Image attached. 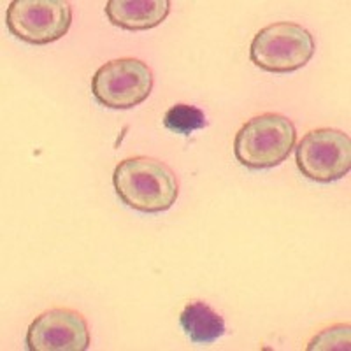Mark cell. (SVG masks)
I'll return each mask as SVG.
<instances>
[{
    "instance_id": "1",
    "label": "cell",
    "mask_w": 351,
    "mask_h": 351,
    "mask_svg": "<svg viewBox=\"0 0 351 351\" xmlns=\"http://www.w3.org/2000/svg\"><path fill=\"white\" fill-rule=\"evenodd\" d=\"M116 195L130 209L139 213H164L180 195L174 171L149 156H132L116 165L112 174Z\"/></svg>"
},
{
    "instance_id": "2",
    "label": "cell",
    "mask_w": 351,
    "mask_h": 351,
    "mask_svg": "<svg viewBox=\"0 0 351 351\" xmlns=\"http://www.w3.org/2000/svg\"><path fill=\"white\" fill-rule=\"evenodd\" d=\"M297 130L285 114L263 112L247 120L234 139V155L241 165L253 171L283 164L295 148Z\"/></svg>"
},
{
    "instance_id": "3",
    "label": "cell",
    "mask_w": 351,
    "mask_h": 351,
    "mask_svg": "<svg viewBox=\"0 0 351 351\" xmlns=\"http://www.w3.org/2000/svg\"><path fill=\"white\" fill-rule=\"evenodd\" d=\"M316 49L315 37L302 25L280 21L262 28L252 40L250 58L262 71L288 74L309 64Z\"/></svg>"
},
{
    "instance_id": "4",
    "label": "cell",
    "mask_w": 351,
    "mask_h": 351,
    "mask_svg": "<svg viewBox=\"0 0 351 351\" xmlns=\"http://www.w3.org/2000/svg\"><path fill=\"white\" fill-rule=\"evenodd\" d=\"M153 90V71L137 58H116L92 77V93L100 106L132 109L143 104Z\"/></svg>"
},
{
    "instance_id": "5",
    "label": "cell",
    "mask_w": 351,
    "mask_h": 351,
    "mask_svg": "<svg viewBox=\"0 0 351 351\" xmlns=\"http://www.w3.org/2000/svg\"><path fill=\"white\" fill-rule=\"evenodd\" d=\"M302 176L316 183L343 180L351 169V139L343 130L316 128L307 132L295 148Z\"/></svg>"
},
{
    "instance_id": "6",
    "label": "cell",
    "mask_w": 351,
    "mask_h": 351,
    "mask_svg": "<svg viewBox=\"0 0 351 351\" xmlns=\"http://www.w3.org/2000/svg\"><path fill=\"white\" fill-rule=\"evenodd\" d=\"M5 23L16 39L46 46L69 32L72 8L64 0H12L5 12Z\"/></svg>"
},
{
    "instance_id": "7",
    "label": "cell",
    "mask_w": 351,
    "mask_h": 351,
    "mask_svg": "<svg viewBox=\"0 0 351 351\" xmlns=\"http://www.w3.org/2000/svg\"><path fill=\"white\" fill-rule=\"evenodd\" d=\"M30 351H84L90 348L86 319L74 309L53 307L34 319L27 330Z\"/></svg>"
},
{
    "instance_id": "8",
    "label": "cell",
    "mask_w": 351,
    "mask_h": 351,
    "mask_svg": "<svg viewBox=\"0 0 351 351\" xmlns=\"http://www.w3.org/2000/svg\"><path fill=\"white\" fill-rule=\"evenodd\" d=\"M169 12V0H109L106 4V16L111 25L130 32L158 27Z\"/></svg>"
},
{
    "instance_id": "9",
    "label": "cell",
    "mask_w": 351,
    "mask_h": 351,
    "mask_svg": "<svg viewBox=\"0 0 351 351\" xmlns=\"http://www.w3.org/2000/svg\"><path fill=\"white\" fill-rule=\"evenodd\" d=\"M180 325L195 344H213L225 334V322L208 304L195 300L184 306Z\"/></svg>"
},
{
    "instance_id": "10",
    "label": "cell",
    "mask_w": 351,
    "mask_h": 351,
    "mask_svg": "<svg viewBox=\"0 0 351 351\" xmlns=\"http://www.w3.org/2000/svg\"><path fill=\"white\" fill-rule=\"evenodd\" d=\"M164 125L174 134L181 136H190L199 128H204L208 125V120L200 109L193 108L188 104H176L165 112Z\"/></svg>"
},
{
    "instance_id": "11",
    "label": "cell",
    "mask_w": 351,
    "mask_h": 351,
    "mask_svg": "<svg viewBox=\"0 0 351 351\" xmlns=\"http://www.w3.org/2000/svg\"><path fill=\"white\" fill-rule=\"evenodd\" d=\"M307 350H350V325H335L318 334Z\"/></svg>"
}]
</instances>
